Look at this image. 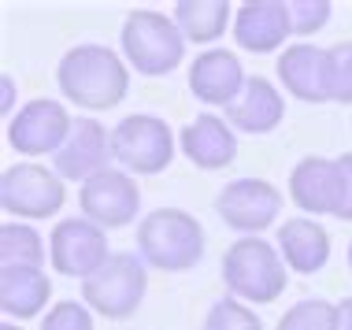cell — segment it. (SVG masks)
I'll return each mask as SVG.
<instances>
[{
  "mask_svg": "<svg viewBox=\"0 0 352 330\" xmlns=\"http://www.w3.org/2000/svg\"><path fill=\"white\" fill-rule=\"evenodd\" d=\"M60 93L85 111H108L126 100L130 93V63L108 45H74L60 56L56 67Z\"/></svg>",
  "mask_w": 352,
  "mask_h": 330,
  "instance_id": "cell-1",
  "label": "cell"
},
{
  "mask_svg": "<svg viewBox=\"0 0 352 330\" xmlns=\"http://www.w3.org/2000/svg\"><path fill=\"white\" fill-rule=\"evenodd\" d=\"M138 256L156 271H189L204 260V226L186 208H156L138 223Z\"/></svg>",
  "mask_w": 352,
  "mask_h": 330,
  "instance_id": "cell-2",
  "label": "cell"
},
{
  "mask_svg": "<svg viewBox=\"0 0 352 330\" xmlns=\"http://www.w3.org/2000/svg\"><path fill=\"white\" fill-rule=\"evenodd\" d=\"M119 45H122V60L145 78L170 74L186 60V37L178 30L175 15L152 12V8H138L122 19Z\"/></svg>",
  "mask_w": 352,
  "mask_h": 330,
  "instance_id": "cell-3",
  "label": "cell"
},
{
  "mask_svg": "<svg viewBox=\"0 0 352 330\" xmlns=\"http://www.w3.org/2000/svg\"><path fill=\"white\" fill-rule=\"evenodd\" d=\"M285 271L282 252L263 238H237L223 252V286L245 305H274L289 286Z\"/></svg>",
  "mask_w": 352,
  "mask_h": 330,
  "instance_id": "cell-4",
  "label": "cell"
},
{
  "mask_svg": "<svg viewBox=\"0 0 352 330\" xmlns=\"http://www.w3.org/2000/svg\"><path fill=\"white\" fill-rule=\"evenodd\" d=\"M148 294V263L138 252H111L108 263L82 282V305L104 319H130Z\"/></svg>",
  "mask_w": 352,
  "mask_h": 330,
  "instance_id": "cell-5",
  "label": "cell"
},
{
  "mask_svg": "<svg viewBox=\"0 0 352 330\" xmlns=\"http://www.w3.org/2000/svg\"><path fill=\"white\" fill-rule=\"evenodd\" d=\"M111 160L126 175H160L175 160V130L160 116L134 111L111 126Z\"/></svg>",
  "mask_w": 352,
  "mask_h": 330,
  "instance_id": "cell-6",
  "label": "cell"
},
{
  "mask_svg": "<svg viewBox=\"0 0 352 330\" xmlns=\"http://www.w3.org/2000/svg\"><path fill=\"white\" fill-rule=\"evenodd\" d=\"M67 201L63 178L34 160H19L0 175V208L12 219H52Z\"/></svg>",
  "mask_w": 352,
  "mask_h": 330,
  "instance_id": "cell-7",
  "label": "cell"
},
{
  "mask_svg": "<svg viewBox=\"0 0 352 330\" xmlns=\"http://www.w3.org/2000/svg\"><path fill=\"white\" fill-rule=\"evenodd\" d=\"M108 230H100L89 219H60L49 234V263L56 275L85 282L108 263Z\"/></svg>",
  "mask_w": 352,
  "mask_h": 330,
  "instance_id": "cell-8",
  "label": "cell"
},
{
  "mask_svg": "<svg viewBox=\"0 0 352 330\" xmlns=\"http://www.w3.org/2000/svg\"><path fill=\"white\" fill-rule=\"evenodd\" d=\"M78 208H82V219L97 223L100 230H122V226L138 219L141 190L134 175H126L122 167H108V171L93 175L89 182H82Z\"/></svg>",
  "mask_w": 352,
  "mask_h": 330,
  "instance_id": "cell-9",
  "label": "cell"
},
{
  "mask_svg": "<svg viewBox=\"0 0 352 330\" xmlns=\"http://www.w3.org/2000/svg\"><path fill=\"white\" fill-rule=\"evenodd\" d=\"M74 126L71 111L60 104V100H49V97H37V100H26L23 108L8 119V145L15 148L19 156H56L63 148Z\"/></svg>",
  "mask_w": 352,
  "mask_h": 330,
  "instance_id": "cell-10",
  "label": "cell"
},
{
  "mask_svg": "<svg viewBox=\"0 0 352 330\" xmlns=\"http://www.w3.org/2000/svg\"><path fill=\"white\" fill-rule=\"evenodd\" d=\"M215 212L230 230L256 238L282 215V193L267 178H234L215 193Z\"/></svg>",
  "mask_w": 352,
  "mask_h": 330,
  "instance_id": "cell-11",
  "label": "cell"
},
{
  "mask_svg": "<svg viewBox=\"0 0 352 330\" xmlns=\"http://www.w3.org/2000/svg\"><path fill=\"white\" fill-rule=\"evenodd\" d=\"M52 171L63 182H89L93 175L108 171L111 164V134L100 126L97 119H74L67 141L52 160Z\"/></svg>",
  "mask_w": 352,
  "mask_h": 330,
  "instance_id": "cell-12",
  "label": "cell"
},
{
  "mask_svg": "<svg viewBox=\"0 0 352 330\" xmlns=\"http://www.w3.org/2000/svg\"><path fill=\"white\" fill-rule=\"evenodd\" d=\"M234 41L245 52L267 56L278 45H285V37L293 34L289 23V0H249L234 12Z\"/></svg>",
  "mask_w": 352,
  "mask_h": 330,
  "instance_id": "cell-13",
  "label": "cell"
},
{
  "mask_svg": "<svg viewBox=\"0 0 352 330\" xmlns=\"http://www.w3.org/2000/svg\"><path fill=\"white\" fill-rule=\"evenodd\" d=\"M285 119V97L263 74H249L234 104H226V122L237 134H271Z\"/></svg>",
  "mask_w": 352,
  "mask_h": 330,
  "instance_id": "cell-14",
  "label": "cell"
},
{
  "mask_svg": "<svg viewBox=\"0 0 352 330\" xmlns=\"http://www.w3.org/2000/svg\"><path fill=\"white\" fill-rule=\"evenodd\" d=\"M245 78L249 74H245L241 60L230 49H204L189 63V93L201 104H212V108L234 104V97L241 93Z\"/></svg>",
  "mask_w": 352,
  "mask_h": 330,
  "instance_id": "cell-15",
  "label": "cell"
},
{
  "mask_svg": "<svg viewBox=\"0 0 352 330\" xmlns=\"http://www.w3.org/2000/svg\"><path fill=\"white\" fill-rule=\"evenodd\" d=\"M178 148L186 153V160L201 171H223L234 164L237 156V130L223 116H197L189 126H182L178 134Z\"/></svg>",
  "mask_w": 352,
  "mask_h": 330,
  "instance_id": "cell-16",
  "label": "cell"
},
{
  "mask_svg": "<svg viewBox=\"0 0 352 330\" xmlns=\"http://www.w3.org/2000/svg\"><path fill=\"white\" fill-rule=\"evenodd\" d=\"M278 82L293 100L304 104H327V49L311 41L285 45V52L278 56Z\"/></svg>",
  "mask_w": 352,
  "mask_h": 330,
  "instance_id": "cell-17",
  "label": "cell"
},
{
  "mask_svg": "<svg viewBox=\"0 0 352 330\" xmlns=\"http://www.w3.org/2000/svg\"><path fill=\"white\" fill-rule=\"evenodd\" d=\"M289 201L304 215H338V201H341L338 160L304 156L289 171Z\"/></svg>",
  "mask_w": 352,
  "mask_h": 330,
  "instance_id": "cell-18",
  "label": "cell"
},
{
  "mask_svg": "<svg viewBox=\"0 0 352 330\" xmlns=\"http://www.w3.org/2000/svg\"><path fill=\"white\" fill-rule=\"evenodd\" d=\"M278 252H282V260L289 271H297V275H316V271H322L330 260V234H327V226H319L316 219H308V215L285 219L278 226Z\"/></svg>",
  "mask_w": 352,
  "mask_h": 330,
  "instance_id": "cell-19",
  "label": "cell"
},
{
  "mask_svg": "<svg viewBox=\"0 0 352 330\" xmlns=\"http://www.w3.org/2000/svg\"><path fill=\"white\" fill-rule=\"evenodd\" d=\"M52 278L45 267H0V312L8 319H34L49 308Z\"/></svg>",
  "mask_w": 352,
  "mask_h": 330,
  "instance_id": "cell-20",
  "label": "cell"
},
{
  "mask_svg": "<svg viewBox=\"0 0 352 330\" xmlns=\"http://www.w3.org/2000/svg\"><path fill=\"white\" fill-rule=\"evenodd\" d=\"M234 12L237 8H230V0H178L175 23L186 41L212 45L226 34V26H234Z\"/></svg>",
  "mask_w": 352,
  "mask_h": 330,
  "instance_id": "cell-21",
  "label": "cell"
},
{
  "mask_svg": "<svg viewBox=\"0 0 352 330\" xmlns=\"http://www.w3.org/2000/svg\"><path fill=\"white\" fill-rule=\"evenodd\" d=\"M49 245L30 223H0V267H45Z\"/></svg>",
  "mask_w": 352,
  "mask_h": 330,
  "instance_id": "cell-22",
  "label": "cell"
},
{
  "mask_svg": "<svg viewBox=\"0 0 352 330\" xmlns=\"http://www.w3.org/2000/svg\"><path fill=\"white\" fill-rule=\"evenodd\" d=\"M274 330H338V305L322 297H304L293 308H285Z\"/></svg>",
  "mask_w": 352,
  "mask_h": 330,
  "instance_id": "cell-23",
  "label": "cell"
},
{
  "mask_svg": "<svg viewBox=\"0 0 352 330\" xmlns=\"http://www.w3.org/2000/svg\"><path fill=\"white\" fill-rule=\"evenodd\" d=\"M327 97L338 104H352V41H338L327 49Z\"/></svg>",
  "mask_w": 352,
  "mask_h": 330,
  "instance_id": "cell-24",
  "label": "cell"
},
{
  "mask_svg": "<svg viewBox=\"0 0 352 330\" xmlns=\"http://www.w3.org/2000/svg\"><path fill=\"white\" fill-rule=\"evenodd\" d=\"M204 330H263V323H260V316H256L245 300L223 297V300H215V305L208 308Z\"/></svg>",
  "mask_w": 352,
  "mask_h": 330,
  "instance_id": "cell-25",
  "label": "cell"
},
{
  "mask_svg": "<svg viewBox=\"0 0 352 330\" xmlns=\"http://www.w3.org/2000/svg\"><path fill=\"white\" fill-rule=\"evenodd\" d=\"M334 4L330 0H289V23L297 37H311L330 23Z\"/></svg>",
  "mask_w": 352,
  "mask_h": 330,
  "instance_id": "cell-26",
  "label": "cell"
},
{
  "mask_svg": "<svg viewBox=\"0 0 352 330\" xmlns=\"http://www.w3.org/2000/svg\"><path fill=\"white\" fill-rule=\"evenodd\" d=\"M41 330H93V312L89 305H78V300H60L41 319Z\"/></svg>",
  "mask_w": 352,
  "mask_h": 330,
  "instance_id": "cell-27",
  "label": "cell"
},
{
  "mask_svg": "<svg viewBox=\"0 0 352 330\" xmlns=\"http://www.w3.org/2000/svg\"><path fill=\"white\" fill-rule=\"evenodd\" d=\"M338 178H341V201H338V215H334V219L352 223V153L338 156Z\"/></svg>",
  "mask_w": 352,
  "mask_h": 330,
  "instance_id": "cell-28",
  "label": "cell"
},
{
  "mask_svg": "<svg viewBox=\"0 0 352 330\" xmlns=\"http://www.w3.org/2000/svg\"><path fill=\"white\" fill-rule=\"evenodd\" d=\"M0 111H4L8 119L15 116V78H12V74L0 78Z\"/></svg>",
  "mask_w": 352,
  "mask_h": 330,
  "instance_id": "cell-29",
  "label": "cell"
},
{
  "mask_svg": "<svg viewBox=\"0 0 352 330\" xmlns=\"http://www.w3.org/2000/svg\"><path fill=\"white\" fill-rule=\"evenodd\" d=\"M338 330H352V297L338 305Z\"/></svg>",
  "mask_w": 352,
  "mask_h": 330,
  "instance_id": "cell-30",
  "label": "cell"
},
{
  "mask_svg": "<svg viewBox=\"0 0 352 330\" xmlns=\"http://www.w3.org/2000/svg\"><path fill=\"white\" fill-rule=\"evenodd\" d=\"M0 330H23V327H15L12 319H4V323H0Z\"/></svg>",
  "mask_w": 352,
  "mask_h": 330,
  "instance_id": "cell-31",
  "label": "cell"
},
{
  "mask_svg": "<svg viewBox=\"0 0 352 330\" xmlns=\"http://www.w3.org/2000/svg\"><path fill=\"white\" fill-rule=\"evenodd\" d=\"M345 260H349V271H352V241H349V249H345Z\"/></svg>",
  "mask_w": 352,
  "mask_h": 330,
  "instance_id": "cell-32",
  "label": "cell"
}]
</instances>
